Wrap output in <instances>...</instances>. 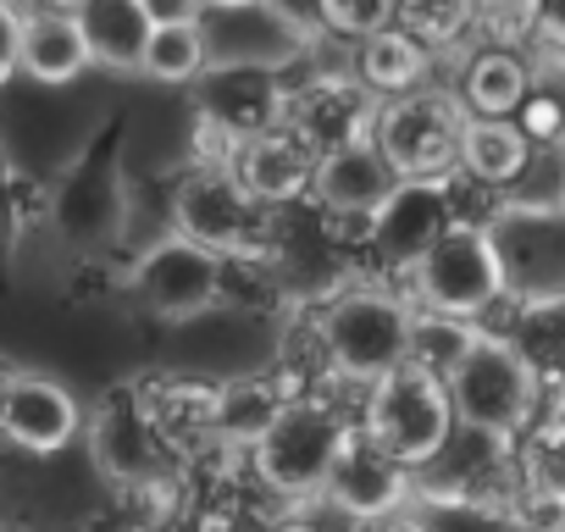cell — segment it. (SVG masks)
I'll use <instances>...</instances> for the list:
<instances>
[{
    "instance_id": "obj_8",
    "label": "cell",
    "mask_w": 565,
    "mask_h": 532,
    "mask_svg": "<svg viewBox=\"0 0 565 532\" xmlns=\"http://www.w3.org/2000/svg\"><path fill=\"white\" fill-rule=\"evenodd\" d=\"M488 238L510 306L565 295V200H510L488 216Z\"/></svg>"
},
{
    "instance_id": "obj_33",
    "label": "cell",
    "mask_w": 565,
    "mask_h": 532,
    "mask_svg": "<svg viewBox=\"0 0 565 532\" xmlns=\"http://www.w3.org/2000/svg\"><path fill=\"white\" fill-rule=\"evenodd\" d=\"M18 51H23V12L0 0V89L18 78Z\"/></svg>"
},
{
    "instance_id": "obj_14",
    "label": "cell",
    "mask_w": 565,
    "mask_h": 532,
    "mask_svg": "<svg viewBox=\"0 0 565 532\" xmlns=\"http://www.w3.org/2000/svg\"><path fill=\"white\" fill-rule=\"evenodd\" d=\"M51 222L73 249H100L128 222V183L111 161H78L51 200Z\"/></svg>"
},
{
    "instance_id": "obj_34",
    "label": "cell",
    "mask_w": 565,
    "mask_h": 532,
    "mask_svg": "<svg viewBox=\"0 0 565 532\" xmlns=\"http://www.w3.org/2000/svg\"><path fill=\"white\" fill-rule=\"evenodd\" d=\"M537 40L565 62V0H537Z\"/></svg>"
},
{
    "instance_id": "obj_44",
    "label": "cell",
    "mask_w": 565,
    "mask_h": 532,
    "mask_svg": "<svg viewBox=\"0 0 565 532\" xmlns=\"http://www.w3.org/2000/svg\"><path fill=\"white\" fill-rule=\"evenodd\" d=\"M559 150H565V134H559Z\"/></svg>"
},
{
    "instance_id": "obj_10",
    "label": "cell",
    "mask_w": 565,
    "mask_h": 532,
    "mask_svg": "<svg viewBox=\"0 0 565 532\" xmlns=\"http://www.w3.org/2000/svg\"><path fill=\"white\" fill-rule=\"evenodd\" d=\"M89 455L117 488H161L172 444L156 422L150 383H117L100 394V405L84 416Z\"/></svg>"
},
{
    "instance_id": "obj_23",
    "label": "cell",
    "mask_w": 565,
    "mask_h": 532,
    "mask_svg": "<svg viewBox=\"0 0 565 532\" xmlns=\"http://www.w3.org/2000/svg\"><path fill=\"white\" fill-rule=\"evenodd\" d=\"M78 29H84L89 62L111 67V73H139L145 67V45L156 34L145 0H89V7L78 12Z\"/></svg>"
},
{
    "instance_id": "obj_12",
    "label": "cell",
    "mask_w": 565,
    "mask_h": 532,
    "mask_svg": "<svg viewBox=\"0 0 565 532\" xmlns=\"http://www.w3.org/2000/svg\"><path fill=\"white\" fill-rule=\"evenodd\" d=\"M322 499H328L339 515H350V521H372V515L405 510V504L416 499V471H411L399 455H388V449L355 422L350 438H344V449H339V460H333V471H328Z\"/></svg>"
},
{
    "instance_id": "obj_1",
    "label": "cell",
    "mask_w": 565,
    "mask_h": 532,
    "mask_svg": "<svg viewBox=\"0 0 565 532\" xmlns=\"http://www.w3.org/2000/svg\"><path fill=\"white\" fill-rule=\"evenodd\" d=\"M311 344H317V366L328 377L372 389L411 355V300H399L377 284L333 289L311 306Z\"/></svg>"
},
{
    "instance_id": "obj_11",
    "label": "cell",
    "mask_w": 565,
    "mask_h": 532,
    "mask_svg": "<svg viewBox=\"0 0 565 532\" xmlns=\"http://www.w3.org/2000/svg\"><path fill=\"white\" fill-rule=\"evenodd\" d=\"M222 278H227V260L200 249L194 238L172 233L156 238L139 266H134V295L145 300V311L156 322H194L205 311H216L222 300Z\"/></svg>"
},
{
    "instance_id": "obj_22",
    "label": "cell",
    "mask_w": 565,
    "mask_h": 532,
    "mask_svg": "<svg viewBox=\"0 0 565 532\" xmlns=\"http://www.w3.org/2000/svg\"><path fill=\"white\" fill-rule=\"evenodd\" d=\"M526 89H532V67L515 51L488 45V51H471L460 62V78H455L449 95L460 100L466 117H515Z\"/></svg>"
},
{
    "instance_id": "obj_20",
    "label": "cell",
    "mask_w": 565,
    "mask_h": 532,
    "mask_svg": "<svg viewBox=\"0 0 565 532\" xmlns=\"http://www.w3.org/2000/svg\"><path fill=\"white\" fill-rule=\"evenodd\" d=\"M95 62H89V45H84V29L78 18L67 12H23V51H18V73L45 84V89H62L73 78H84Z\"/></svg>"
},
{
    "instance_id": "obj_21",
    "label": "cell",
    "mask_w": 565,
    "mask_h": 532,
    "mask_svg": "<svg viewBox=\"0 0 565 532\" xmlns=\"http://www.w3.org/2000/svg\"><path fill=\"white\" fill-rule=\"evenodd\" d=\"M515 471H521V499L515 504H532L537 510V526L559 521L565 515V416H537L521 433Z\"/></svg>"
},
{
    "instance_id": "obj_32",
    "label": "cell",
    "mask_w": 565,
    "mask_h": 532,
    "mask_svg": "<svg viewBox=\"0 0 565 532\" xmlns=\"http://www.w3.org/2000/svg\"><path fill=\"white\" fill-rule=\"evenodd\" d=\"M477 23L488 29L493 45H521L537 34V0H477Z\"/></svg>"
},
{
    "instance_id": "obj_37",
    "label": "cell",
    "mask_w": 565,
    "mask_h": 532,
    "mask_svg": "<svg viewBox=\"0 0 565 532\" xmlns=\"http://www.w3.org/2000/svg\"><path fill=\"white\" fill-rule=\"evenodd\" d=\"M543 400H548V416H565V372H554L543 383Z\"/></svg>"
},
{
    "instance_id": "obj_17",
    "label": "cell",
    "mask_w": 565,
    "mask_h": 532,
    "mask_svg": "<svg viewBox=\"0 0 565 532\" xmlns=\"http://www.w3.org/2000/svg\"><path fill=\"white\" fill-rule=\"evenodd\" d=\"M372 117H377V95H366L355 78H311L306 89H289V128L317 156L372 139Z\"/></svg>"
},
{
    "instance_id": "obj_19",
    "label": "cell",
    "mask_w": 565,
    "mask_h": 532,
    "mask_svg": "<svg viewBox=\"0 0 565 532\" xmlns=\"http://www.w3.org/2000/svg\"><path fill=\"white\" fill-rule=\"evenodd\" d=\"M455 222H460V211H455L449 178H444V183L399 178V189L388 194V205H383L377 222H372V238H377V249H383L388 260L411 266V260H416L444 227H455Z\"/></svg>"
},
{
    "instance_id": "obj_6",
    "label": "cell",
    "mask_w": 565,
    "mask_h": 532,
    "mask_svg": "<svg viewBox=\"0 0 565 532\" xmlns=\"http://www.w3.org/2000/svg\"><path fill=\"white\" fill-rule=\"evenodd\" d=\"M172 233L194 238L222 260H244L271 238V205H260L227 167L194 161L172 189Z\"/></svg>"
},
{
    "instance_id": "obj_42",
    "label": "cell",
    "mask_w": 565,
    "mask_h": 532,
    "mask_svg": "<svg viewBox=\"0 0 565 532\" xmlns=\"http://www.w3.org/2000/svg\"><path fill=\"white\" fill-rule=\"evenodd\" d=\"M537 532H565V515H559V521H548V526H537Z\"/></svg>"
},
{
    "instance_id": "obj_7",
    "label": "cell",
    "mask_w": 565,
    "mask_h": 532,
    "mask_svg": "<svg viewBox=\"0 0 565 532\" xmlns=\"http://www.w3.org/2000/svg\"><path fill=\"white\" fill-rule=\"evenodd\" d=\"M361 427L388 449L399 455L411 471L427 466L449 433H455V405H449V383L422 372V366H394L388 377H377L366 389V405H361Z\"/></svg>"
},
{
    "instance_id": "obj_38",
    "label": "cell",
    "mask_w": 565,
    "mask_h": 532,
    "mask_svg": "<svg viewBox=\"0 0 565 532\" xmlns=\"http://www.w3.org/2000/svg\"><path fill=\"white\" fill-rule=\"evenodd\" d=\"M266 532H322L317 521H306V515H282V521H271Z\"/></svg>"
},
{
    "instance_id": "obj_4",
    "label": "cell",
    "mask_w": 565,
    "mask_h": 532,
    "mask_svg": "<svg viewBox=\"0 0 565 532\" xmlns=\"http://www.w3.org/2000/svg\"><path fill=\"white\" fill-rule=\"evenodd\" d=\"M405 278H411V306L444 311V317H460V322H477V328L504 300V273H499L488 222H471V216L444 227L405 266Z\"/></svg>"
},
{
    "instance_id": "obj_3",
    "label": "cell",
    "mask_w": 565,
    "mask_h": 532,
    "mask_svg": "<svg viewBox=\"0 0 565 532\" xmlns=\"http://www.w3.org/2000/svg\"><path fill=\"white\" fill-rule=\"evenodd\" d=\"M444 383H449V405H455L460 427H477V433H493V438H510V444L543 411V377L493 328L477 333V344L466 350V361Z\"/></svg>"
},
{
    "instance_id": "obj_41",
    "label": "cell",
    "mask_w": 565,
    "mask_h": 532,
    "mask_svg": "<svg viewBox=\"0 0 565 532\" xmlns=\"http://www.w3.org/2000/svg\"><path fill=\"white\" fill-rule=\"evenodd\" d=\"M23 532H78V526H23Z\"/></svg>"
},
{
    "instance_id": "obj_39",
    "label": "cell",
    "mask_w": 565,
    "mask_h": 532,
    "mask_svg": "<svg viewBox=\"0 0 565 532\" xmlns=\"http://www.w3.org/2000/svg\"><path fill=\"white\" fill-rule=\"evenodd\" d=\"M12 383H18V366L0 361V416H7V400H12Z\"/></svg>"
},
{
    "instance_id": "obj_15",
    "label": "cell",
    "mask_w": 565,
    "mask_h": 532,
    "mask_svg": "<svg viewBox=\"0 0 565 532\" xmlns=\"http://www.w3.org/2000/svg\"><path fill=\"white\" fill-rule=\"evenodd\" d=\"M399 189V172L388 167V156L372 145V139H355V145H339L317 161V205L339 222H361L372 233L377 211L388 205V194Z\"/></svg>"
},
{
    "instance_id": "obj_35",
    "label": "cell",
    "mask_w": 565,
    "mask_h": 532,
    "mask_svg": "<svg viewBox=\"0 0 565 532\" xmlns=\"http://www.w3.org/2000/svg\"><path fill=\"white\" fill-rule=\"evenodd\" d=\"M145 12L156 29H172V23H200L205 0H145Z\"/></svg>"
},
{
    "instance_id": "obj_13",
    "label": "cell",
    "mask_w": 565,
    "mask_h": 532,
    "mask_svg": "<svg viewBox=\"0 0 565 532\" xmlns=\"http://www.w3.org/2000/svg\"><path fill=\"white\" fill-rule=\"evenodd\" d=\"M194 100H200V123L222 128L233 145L289 123V89L277 84V73L260 67H205Z\"/></svg>"
},
{
    "instance_id": "obj_18",
    "label": "cell",
    "mask_w": 565,
    "mask_h": 532,
    "mask_svg": "<svg viewBox=\"0 0 565 532\" xmlns=\"http://www.w3.org/2000/svg\"><path fill=\"white\" fill-rule=\"evenodd\" d=\"M317 150L282 123V128H271V134H255V139H244L238 150H233V161H227V172L260 200V205H282V200H300V194H311V183H317Z\"/></svg>"
},
{
    "instance_id": "obj_29",
    "label": "cell",
    "mask_w": 565,
    "mask_h": 532,
    "mask_svg": "<svg viewBox=\"0 0 565 532\" xmlns=\"http://www.w3.org/2000/svg\"><path fill=\"white\" fill-rule=\"evenodd\" d=\"M399 29L427 51H455L477 29V0H399Z\"/></svg>"
},
{
    "instance_id": "obj_28",
    "label": "cell",
    "mask_w": 565,
    "mask_h": 532,
    "mask_svg": "<svg viewBox=\"0 0 565 532\" xmlns=\"http://www.w3.org/2000/svg\"><path fill=\"white\" fill-rule=\"evenodd\" d=\"M477 322H460V317H444V311H422V306H411V366H422V372H433V377H449L460 361H466V350L477 344Z\"/></svg>"
},
{
    "instance_id": "obj_27",
    "label": "cell",
    "mask_w": 565,
    "mask_h": 532,
    "mask_svg": "<svg viewBox=\"0 0 565 532\" xmlns=\"http://www.w3.org/2000/svg\"><path fill=\"white\" fill-rule=\"evenodd\" d=\"M504 339L526 355V366L543 383L554 372H565V295L559 300H526V306H515V322L504 328Z\"/></svg>"
},
{
    "instance_id": "obj_24",
    "label": "cell",
    "mask_w": 565,
    "mask_h": 532,
    "mask_svg": "<svg viewBox=\"0 0 565 532\" xmlns=\"http://www.w3.org/2000/svg\"><path fill=\"white\" fill-rule=\"evenodd\" d=\"M427 45H416L399 23L394 29H383V34H372V40H361L355 45V56H350V78L366 89V95H377V100H394V95H405V89H422V78H427Z\"/></svg>"
},
{
    "instance_id": "obj_5",
    "label": "cell",
    "mask_w": 565,
    "mask_h": 532,
    "mask_svg": "<svg viewBox=\"0 0 565 532\" xmlns=\"http://www.w3.org/2000/svg\"><path fill=\"white\" fill-rule=\"evenodd\" d=\"M466 111L449 89H405L394 100H377L372 117V145L388 156V167L399 178L416 183H444L460 172V134H466Z\"/></svg>"
},
{
    "instance_id": "obj_26",
    "label": "cell",
    "mask_w": 565,
    "mask_h": 532,
    "mask_svg": "<svg viewBox=\"0 0 565 532\" xmlns=\"http://www.w3.org/2000/svg\"><path fill=\"white\" fill-rule=\"evenodd\" d=\"M300 389L277 383V377H238V383H216V444L222 449H249L277 411L289 405Z\"/></svg>"
},
{
    "instance_id": "obj_31",
    "label": "cell",
    "mask_w": 565,
    "mask_h": 532,
    "mask_svg": "<svg viewBox=\"0 0 565 532\" xmlns=\"http://www.w3.org/2000/svg\"><path fill=\"white\" fill-rule=\"evenodd\" d=\"M317 23L333 40H372L399 23V0H317Z\"/></svg>"
},
{
    "instance_id": "obj_2",
    "label": "cell",
    "mask_w": 565,
    "mask_h": 532,
    "mask_svg": "<svg viewBox=\"0 0 565 532\" xmlns=\"http://www.w3.org/2000/svg\"><path fill=\"white\" fill-rule=\"evenodd\" d=\"M350 416L322 400V394H295L277 411V422L244 449L249 471L260 488H271L277 499H317L328 488V471L350 438Z\"/></svg>"
},
{
    "instance_id": "obj_25",
    "label": "cell",
    "mask_w": 565,
    "mask_h": 532,
    "mask_svg": "<svg viewBox=\"0 0 565 532\" xmlns=\"http://www.w3.org/2000/svg\"><path fill=\"white\" fill-rule=\"evenodd\" d=\"M532 161V139L521 134L515 117H471L466 134H460V172L488 183V189H504L526 172Z\"/></svg>"
},
{
    "instance_id": "obj_40",
    "label": "cell",
    "mask_w": 565,
    "mask_h": 532,
    "mask_svg": "<svg viewBox=\"0 0 565 532\" xmlns=\"http://www.w3.org/2000/svg\"><path fill=\"white\" fill-rule=\"evenodd\" d=\"M40 7H45V12H67V18H78L89 0H40Z\"/></svg>"
},
{
    "instance_id": "obj_16",
    "label": "cell",
    "mask_w": 565,
    "mask_h": 532,
    "mask_svg": "<svg viewBox=\"0 0 565 532\" xmlns=\"http://www.w3.org/2000/svg\"><path fill=\"white\" fill-rule=\"evenodd\" d=\"M78 433H84V405L73 400V389L45 372H18L7 416H0V438H12L23 455H62Z\"/></svg>"
},
{
    "instance_id": "obj_9",
    "label": "cell",
    "mask_w": 565,
    "mask_h": 532,
    "mask_svg": "<svg viewBox=\"0 0 565 532\" xmlns=\"http://www.w3.org/2000/svg\"><path fill=\"white\" fill-rule=\"evenodd\" d=\"M200 40L211 67H260L282 73L317 51L311 23L289 0H238V7H205L200 12Z\"/></svg>"
},
{
    "instance_id": "obj_43",
    "label": "cell",
    "mask_w": 565,
    "mask_h": 532,
    "mask_svg": "<svg viewBox=\"0 0 565 532\" xmlns=\"http://www.w3.org/2000/svg\"><path fill=\"white\" fill-rule=\"evenodd\" d=\"M205 7H238V0H205Z\"/></svg>"
},
{
    "instance_id": "obj_30",
    "label": "cell",
    "mask_w": 565,
    "mask_h": 532,
    "mask_svg": "<svg viewBox=\"0 0 565 532\" xmlns=\"http://www.w3.org/2000/svg\"><path fill=\"white\" fill-rule=\"evenodd\" d=\"M205 40H200V23H172V29H156L150 45H145V67L156 84H200L205 73Z\"/></svg>"
},
{
    "instance_id": "obj_36",
    "label": "cell",
    "mask_w": 565,
    "mask_h": 532,
    "mask_svg": "<svg viewBox=\"0 0 565 532\" xmlns=\"http://www.w3.org/2000/svg\"><path fill=\"white\" fill-rule=\"evenodd\" d=\"M355 532H427V521L405 504V510H388V515H372V521H355Z\"/></svg>"
}]
</instances>
